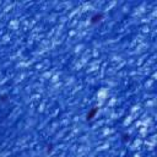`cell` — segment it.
Returning <instances> with one entry per match:
<instances>
[{
  "mask_svg": "<svg viewBox=\"0 0 157 157\" xmlns=\"http://www.w3.org/2000/svg\"><path fill=\"white\" fill-rule=\"evenodd\" d=\"M98 112H99V108H98V107H92V108L87 112V114H86V120H87V121L93 120V119L96 118V115L98 114Z\"/></svg>",
  "mask_w": 157,
  "mask_h": 157,
  "instance_id": "1",
  "label": "cell"
},
{
  "mask_svg": "<svg viewBox=\"0 0 157 157\" xmlns=\"http://www.w3.org/2000/svg\"><path fill=\"white\" fill-rule=\"evenodd\" d=\"M103 17H104V15H103L102 12H94V13L91 16L90 22H91L92 25H97L98 22H101V21L103 20Z\"/></svg>",
  "mask_w": 157,
  "mask_h": 157,
  "instance_id": "2",
  "label": "cell"
}]
</instances>
